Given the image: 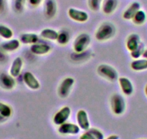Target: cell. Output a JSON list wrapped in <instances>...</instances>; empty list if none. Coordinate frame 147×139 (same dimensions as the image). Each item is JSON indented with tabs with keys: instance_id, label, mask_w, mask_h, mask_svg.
<instances>
[{
	"instance_id": "obj_30",
	"label": "cell",
	"mask_w": 147,
	"mask_h": 139,
	"mask_svg": "<svg viewBox=\"0 0 147 139\" xmlns=\"http://www.w3.org/2000/svg\"><path fill=\"white\" fill-rule=\"evenodd\" d=\"M87 131H88L89 133H91V134L92 135L93 137L95 139H105L104 134L102 133V132L100 131L98 129L91 128V127H90Z\"/></svg>"
},
{
	"instance_id": "obj_33",
	"label": "cell",
	"mask_w": 147,
	"mask_h": 139,
	"mask_svg": "<svg viewBox=\"0 0 147 139\" xmlns=\"http://www.w3.org/2000/svg\"><path fill=\"white\" fill-rule=\"evenodd\" d=\"M105 139H119V136H117V135H111Z\"/></svg>"
},
{
	"instance_id": "obj_24",
	"label": "cell",
	"mask_w": 147,
	"mask_h": 139,
	"mask_svg": "<svg viewBox=\"0 0 147 139\" xmlns=\"http://www.w3.org/2000/svg\"><path fill=\"white\" fill-rule=\"evenodd\" d=\"M69 40H70V36L67 31H64V30L59 31L58 38L56 39V42L59 44L61 45V46H65L69 43Z\"/></svg>"
},
{
	"instance_id": "obj_15",
	"label": "cell",
	"mask_w": 147,
	"mask_h": 139,
	"mask_svg": "<svg viewBox=\"0 0 147 139\" xmlns=\"http://www.w3.org/2000/svg\"><path fill=\"white\" fill-rule=\"evenodd\" d=\"M141 43V38L136 33H131L128 36L126 39V48L130 52L136 49Z\"/></svg>"
},
{
	"instance_id": "obj_38",
	"label": "cell",
	"mask_w": 147,
	"mask_h": 139,
	"mask_svg": "<svg viewBox=\"0 0 147 139\" xmlns=\"http://www.w3.org/2000/svg\"><path fill=\"white\" fill-rule=\"evenodd\" d=\"M140 139H146V138H140Z\"/></svg>"
},
{
	"instance_id": "obj_36",
	"label": "cell",
	"mask_w": 147,
	"mask_h": 139,
	"mask_svg": "<svg viewBox=\"0 0 147 139\" xmlns=\"http://www.w3.org/2000/svg\"><path fill=\"white\" fill-rule=\"evenodd\" d=\"M5 120H6V118H5V117H2V116L0 115V122L5 121Z\"/></svg>"
},
{
	"instance_id": "obj_18",
	"label": "cell",
	"mask_w": 147,
	"mask_h": 139,
	"mask_svg": "<svg viewBox=\"0 0 147 139\" xmlns=\"http://www.w3.org/2000/svg\"><path fill=\"white\" fill-rule=\"evenodd\" d=\"M118 5V0H103L102 3V10L106 15H110L116 10Z\"/></svg>"
},
{
	"instance_id": "obj_10",
	"label": "cell",
	"mask_w": 147,
	"mask_h": 139,
	"mask_svg": "<svg viewBox=\"0 0 147 139\" xmlns=\"http://www.w3.org/2000/svg\"><path fill=\"white\" fill-rule=\"evenodd\" d=\"M22 79L25 84L32 90H38L40 88V83L39 80L30 72H26L24 73Z\"/></svg>"
},
{
	"instance_id": "obj_31",
	"label": "cell",
	"mask_w": 147,
	"mask_h": 139,
	"mask_svg": "<svg viewBox=\"0 0 147 139\" xmlns=\"http://www.w3.org/2000/svg\"><path fill=\"white\" fill-rule=\"evenodd\" d=\"M80 139H95L92 136V135L90 133H89L88 131L85 132L84 133H83L81 136H80Z\"/></svg>"
},
{
	"instance_id": "obj_23",
	"label": "cell",
	"mask_w": 147,
	"mask_h": 139,
	"mask_svg": "<svg viewBox=\"0 0 147 139\" xmlns=\"http://www.w3.org/2000/svg\"><path fill=\"white\" fill-rule=\"evenodd\" d=\"M146 20V14L142 10H139L132 18L133 22L138 25H143Z\"/></svg>"
},
{
	"instance_id": "obj_27",
	"label": "cell",
	"mask_w": 147,
	"mask_h": 139,
	"mask_svg": "<svg viewBox=\"0 0 147 139\" xmlns=\"http://www.w3.org/2000/svg\"><path fill=\"white\" fill-rule=\"evenodd\" d=\"M102 1L103 0H88L87 3H88L89 8L94 12L99 11L101 8Z\"/></svg>"
},
{
	"instance_id": "obj_6",
	"label": "cell",
	"mask_w": 147,
	"mask_h": 139,
	"mask_svg": "<svg viewBox=\"0 0 147 139\" xmlns=\"http://www.w3.org/2000/svg\"><path fill=\"white\" fill-rule=\"evenodd\" d=\"M71 113V110L70 107L68 106L62 107L54 114L53 117V123L58 126L66 123L70 117Z\"/></svg>"
},
{
	"instance_id": "obj_34",
	"label": "cell",
	"mask_w": 147,
	"mask_h": 139,
	"mask_svg": "<svg viewBox=\"0 0 147 139\" xmlns=\"http://www.w3.org/2000/svg\"><path fill=\"white\" fill-rule=\"evenodd\" d=\"M142 57L144 58V59H147V49H144V52H143Z\"/></svg>"
},
{
	"instance_id": "obj_35",
	"label": "cell",
	"mask_w": 147,
	"mask_h": 139,
	"mask_svg": "<svg viewBox=\"0 0 147 139\" xmlns=\"http://www.w3.org/2000/svg\"><path fill=\"white\" fill-rule=\"evenodd\" d=\"M4 8V2L3 0H0V12L2 11Z\"/></svg>"
},
{
	"instance_id": "obj_32",
	"label": "cell",
	"mask_w": 147,
	"mask_h": 139,
	"mask_svg": "<svg viewBox=\"0 0 147 139\" xmlns=\"http://www.w3.org/2000/svg\"><path fill=\"white\" fill-rule=\"evenodd\" d=\"M43 0H28L29 3L33 7H38L41 4Z\"/></svg>"
},
{
	"instance_id": "obj_9",
	"label": "cell",
	"mask_w": 147,
	"mask_h": 139,
	"mask_svg": "<svg viewBox=\"0 0 147 139\" xmlns=\"http://www.w3.org/2000/svg\"><path fill=\"white\" fill-rule=\"evenodd\" d=\"M77 125L80 129L87 131L90 128V123L89 120L88 114L84 110H80L77 113Z\"/></svg>"
},
{
	"instance_id": "obj_1",
	"label": "cell",
	"mask_w": 147,
	"mask_h": 139,
	"mask_svg": "<svg viewBox=\"0 0 147 139\" xmlns=\"http://www.w3.org/2000/svg\"><path fill=\"white\" fill-rule=\"evenodd\" d=\"M115 33V25L110 22H104L98 27L96 31L95 39L99 42H105L114 37Z\"/></svg>"
},
{
	"instance_id": "obj_7",
	"label": "cell",
	"mask_w": 147,
	"mask_h": 139,
	"mask_svg": "<svg viewBox=\"0 0 147 139\" xmlns=\"http://www.w3.org/2000/svg\"><path fill=\"white\" fill-rule=\"evenodd\" d=\"M68 15L72 20L77 22H85L89 19V15L87 12L74 7L68 10Z\"/></svg>"
},
{
	"instance_id": "obj_3",
	"label": "cell",
	"mask_w": 147,
	"mask_h": 139,
	"mask_svg": "<svg viewBox=\"0 0 147 139\" xmlns=\"http://www.w3.org/2000/svg\"><path fill=\"white\" fill-rule=\"evenodd\" d=\"M97 73L101 77L110 82H115L118 80V73L115 68L107 64H102L97 67Z\"/></svg>"
},
{
	"instance_id": "obj_22",
	"label": "cell",
	"mask_w": 147,
	"mask_h": 139,
	"mask_svg": "<svg viewBox=\"0 0 147 139\" xmlns=\"http://www.w3.org/2000/svg\"><path fill=\"white\" fill-rule=\"evenodd\" d=\"M131 67L134 71H143L147 70V59H134L131 63Z\"/></svg>"
},
{
	"instance_id": "obj_5",
	"label": "cell",
	"mask_w": 147,
	"mask_h": 139,
	"mask_svg": "<svg viewBox=\"0 0 147 139\" xmlns=\"http://www.w3.org/2000/svg\"><path fill=\"white\" fill-rule=\"evenodd\" d=\"M75 80L73 78L68 77L62 80L58 89V94L61 99H66L70 93L72 87L74 85Z\"/></svg>"
},
{
	"instance_id": "obj_13",
	"label": "cell",
	"mask_w": 147,
	"mask_h": 139,
	"mask_svg": "<svg viewBox=\"0 0 147 139\" xmlns=\"http://www.w3.org/2000/svg\"><path fill=\"white\" fill-rule=\"evenodd\" d=\"M118 82L123 94L125 96H131L134 93V85L129 78L126 77H120L118 78Z\"/></svg>"
},
{
	"instance_id": "obj_2",
	"label": "cell",
	"mask_w": 147,
	"mask_h": 139,
	"mask_svg": "<svg viewBox=\"0 0 147 139\" xmlns=\"http://www.w3.org/2000/svg\"><path fill=\"white\" fill-rule=\"evenodd\" d=\"M110 106L113 114L115 115H121L123 114L126 109V102L123 96L119 93H114L111 97Z\"/></svg>"
},
{
	"instance_id": "obj_21",
	"label": "cell",
	"mask_w": 147,
	"mask_h": 139,
	"mask_svg": "<svg viewBox=\"0 0 147 139\" xmlns=\"http://www.w3.org/2000/svg\"><path fill=\"white\" fill-rule=\"evenodd\" d=\"M40 36L45 40L49 41H56L59 35V32L52 28H45L42 30L40 32Z\"/></svg>"
},
{
	"instance_id": "obj_12",
	"label": "cell",
	"mask_w": 147,
	"mask_h": 139,
	"mask_svg": "<svg viewBox=\"0 0 147 139\" xmlns=\"http://www.w3.org/2000/svg\"><path fill=\"white\" fill-rule=\"evenodd\" d=\"M57 3L55 0H45L44 1V14L46 18L52 19L57 13Z\"/></svg>"
},
{
	"instance_id": "obj_29",
	"label": "cell",
	"mask_w": 147,
	"mask_h": 139,
	"mask_svg": "<svg viewBox=\"0 0 147 139\" xmlns=\"http://www.w3.org/2000/svg\"><path fill=\"white\" fill-rule=\"evenodd\" d=\"M26 0H14V8L17 12H23Z\"/></svg>"
},
{
	"instance_id": "obj_26",
	"label": "cell",
	"mask_w": 147,
	"mask_h": 139,
	"mask_svg": "<svg viewBox=\"0 0 147 139\" xmlns=\"http://www.w3.org/2000/svg\"><path fill=\"white\" fill-rule=\"evenodd\" d=\"M12 110L10 106L0 102V115L7 119L12 115Z\"/></svg>"
},
{
	"instance_id": "obj_14",
	"label": "cell",
	"mask_w": 147,
	"mask_h": 139,
	"mask_svg": "<svg viewBox=\"0 0 147 139\" xmlns=\"http://www.w3.org/2000/svg\"><path fill=\"white\" fill-rule=\"evenodd\" d=\"M23 67V60L21 57H18L12 62L9 68V75L14 78H17L20 75Z\"/></svg>"
},
{
	"instance_id": "obj_28",
	"label": "cell",
	"mask_w": 147,
	"mask_h": 139,
	"mask_svg": "<svg viewBox=\"0 0 147 139\" xmlns=\"http://www.w3.org/2000/svg\"><path fill=\"white\" fill-rule=\"evenodd\" d=\"M144 51V44L141 42L136 49H135V50L131 52V57L134 59H139L141 57H142Z\"/></svg>"
},
{
	"instance_id": "obj_11",
	"label": "cell",
	"mask_w": 147,
	"mask_h": 139,
	"mask_svg": "<svg viewBox=\"0 0 147 139\" xmlns=\"http://www.w3.org/2000/svg\"><path fill=\"white\" fill-rule=\"evenodd\" d=\"M15 78L7 73L0 74V86L5 90H12L16 86Z\"/></svg>"
},
{
	"instance_id": "obj_16",
	"label": "cell",
	"mask_w": 147,
	"mask_h": 139,
	"mask_svg": "<svg viewBox=\"0 0 147 139\" xmlns=\"http://www.w3.org/2000/svg\"><path fill=\"white\" fill-rule=\"evenodd\" d=\"M30 52L36 55H45L49 54L51 50V47L46 44L36 43L31 45Z\"/></svg>"
},
{
	"instance_id": "obj_8",
	"label": "cell",
	"mask_w": 147,
	"mask_h": 139,
	"mask_svg": "<svg viewBox=\"0 0 147 139\" xmlns=\"http://www.w3.org/2000/svg\"><path fill=\"white\" fill-rule=\"evenodd\" d=\"M58 132L61 135H77L80 132L78 125L71 123H65L59 125Z\"/></svg>"
},
{
	"instance_id": "obj_4",
	"label": "cell",
	"mask_w": 147,
	"mask_h": 139,
	"mask_svg": "<svg viewBox=\"0 0 147 139\" xmlns=\"http://www.w3.org/2000/svg\"><path fill=\"white\" fill-rule=\"evenodd\" d=\"M91 42L90 35L86 33H82L77 36L73 43V49L75 53L80 54L85 52Z\"/></svg>"
},
{
	"instance_id": "obj_37",
	"label": "cell",
	"mask_w": 147,
	"mask_h": 139,
	"mask_svg": "<svg viewBox=\"0 0 147 139\" xmlns=\"http://www.w3.org/2000/svg\"><path fill=\"white\" fill-rule=\"evenodd\" d=\"M144 91H145V94H146V96H147V84L146 85L145 89H144Z\"/></svg>"
},
{
	"instance_id": "obj_19",
	"label": "cell",
	"mask_w": 147,
	"mask_h": 139,
	"mask_svg": "<svg viewBox=\"0 0 147 139\" xmlns=\"http://www.w3.org/2000/svg\"><path fill=\"white\" fill-rule=\"evenodd\" d=\"M20 46V42L18 39H9L1 44L2 50L6 52H13L18 50Z\"/></svg>"
},
{
	"instance_id": "obj_20",
	"label": "cell",
	"mask_w": 147,
	"mask_h": 139,
	"mask_svg": "<svg viewBox=\"0 0 147 139\" xmlns=\"http://www.w3.org/2000/svg\"><path fill=\"white\" fill-rule=\"evenodd\" d=\"M20 42L23 44H34L39 42V37L34 33H25L20 36Z\"/></svg>"
},
{
	"instance_id": "obj_17",
	"label": "cell",
	"mask_w": 147,
	"mask_h": 139,
	"mask_svg": "<svg viewBox=\"0 0 147 139\" xmlns=\"http://www.w3.org/2000/svg\"><path fill=\"white\" fill-rule=\"evenodd\" d=\"M139 10H141V5L138 2H134L128 6V7L125 10L123 13V19L130 20H132L133 17Z\"/></svg>"
},
{
	"instance_id": "obj_25",
	"label": "cell",
	"mask_w": 147,
	"mask_h": 139,
	"mask_svg": "<svg viewBox=\"0 0 147 139\" xmlns=\"http://www.w3.org/2000/svg\"><path fill=\"white\" fill-rule=\"evenodd\" d=\"M0 36L5 40H9L13 36V31L6 25H0Z\"/></svg>"
}]
</instances>
